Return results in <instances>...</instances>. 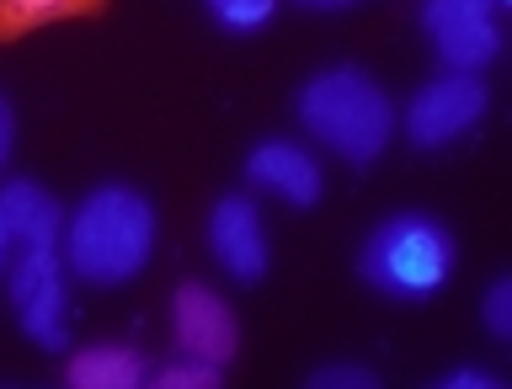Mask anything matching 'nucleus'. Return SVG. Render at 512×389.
Segmentation results:
<instances>
[{
    "instance_id": "obj_1",
    "label": "nucleus",
    "mask_w": 512,
    "mask_h": 389,
    "mask_svg": "<svg viewBox=\"0 0 512 389\" xmlns=\"http://www.w3.org/2000/svg\"><path fill=\"white\" fill-rule=\"evenodd\" d=\"M64 262L86 283H128L155 251V208L134 187H96L64 224Z\"/></svg>"
},
{
    "instance_id": "obj_2",
    "label": "nucleus",
    "mask_w": 512,
    "mask_h": 389,
    "mask_svg": "<svg viewBox=\"0 0 512 389\" xmlns=\"http://www.w3.org/2000/svg\"><path fill=\"white\" fill-rule=\"evenodd\" d=\"M299 123L310 128L320 144H331L336 155L368 166V160L390 144L395 112H390V96H384L363 70L336 64V70H320L315 80H304Z\"/></svg>"
},
{
    "instance_id": "obj_3",
    "label": "nucleus",
    "mask_w": 512,
    "mask_h": 389,
    "mask_svg": "<svg viewBox=\"0 0 512 389\" xmlns=\"http://www.w3.org/2000/svg\"><path fill=\"white\" fill-rule=\"evenodd\" d=\"M363 278L390 299H427L454 272V235L432 214H390L358 256Z\"/></svg>"
},
{
    "instance_id": "obj_4",
    "label": "nucleus",
    "mask_w": 512,
    "mask_h": 389,
    "mask_svg": "<svg viewBox=\"0 0 512 389\" xmlns=\"http://www.w3.org/2000/svg\"><path fill=\"white\" fill-rule=\"evenodd\" d=\"M11 304H16L22 331L43 352L70 347V326H64V246L59 240L22 246V256L11 262Z\"/></svg>"
},
{
    "instance_id": "obj_5",
    "label": "nucleus",
    "mask_w": 512,
    "mask_h": 389,
    "mask_svg": "<svg viewBox=\"0 0 512 389\" xmlns=\"http://www.w3.org/2000/svg\"><path fill=\"white\" fill-rule=\"evenodd\" d=\"M480 112H486V86L470 70H454L443 80H427L406 107V134L416 150H438V144L459 139Z\"/></svg>"
},
{
    "instance_id": "obj_6",
    "label": "nucleus",
    "mask_w": 512,
    "mask_h": 389,
    "mask_svg": "<svg viewBox=\"0 0 512 389\" xmlns=\"http://www.w3.org/2000/svg\"><path fill=\"white\" fill-rule=\"evenodd\" d=\"M422 22L438 43V54L448 59V70H486L502 48L496 32V0H427Z\"/></svg>"
},
{
    "instance_id": "obj_7",
    "label": "nucleus",
    "mask_w": 512,
    "mask_h": 389,
    "mask_svg": "<svg viewBox=\"0 0 512 389\" xmlns=\"http://www.w3.org/2000/svg\"><path fill=\"white\" fill-rule=\"evenodd\" d=\"M171 320H176V347H182L187 358H208L219 368L235 358L240 326H235L230 304H224L214 288L182 283V288H176V299H171Z\"/></svg>"
},
{
    "instance_id": "obj_8",
    "label": "nucleus",
    "mask_w": 512,
    "mask_h": 389,
    "mask_svg": "<svg viewBox=\"0 0 512 389\" xmlns=\"http://www.w3.org/2000/svg\"><path fill=\"white\" fill-rule=\"evenodd\" d=\"M208 246L224 262V272L240 283H256L267 272V230L251 198H219L208 214Z\"/></svg>"
},
{
    "instance_id": "obj_9",
    "label": "nucleus",
    "mask_w": 512,
    "mask_h": 389,
    "mask_svg": "<svg viewBox=\"0 0 512 389\" xmlns=\"http://www.w3.org/2000/svg\"><path fill=\"white\" fill-rule=\"evenodd\" d=\"M246 176L256 187H267V192H278V198L299 203V208L320 198V166L299 150V144H288V139L256 144L251 160H246Z\"/></svg>"
},
{
    "instance_id": "obj_10",
    "label": "nucleus",
    "mask_w": 512,
    "mask_h": 389,
    "mask_svg": "<svg viewBox=\"0 0 512 389\" xmlns=\"http://www.w3.org/2000/svg\"><path fill=\"white\" fill-rule=\"evenodd\" d=\"M0 214L11 224L16 246H38V240H64L59 203L48 198L38 182H6L0 187Z\"/></svg>"
},
{
    "instance_id": "obj_11",
    "label": "nucleus",
    "mask_w": 512,
    "mask_h": 389,
    "mask_svg": "<svg viewBox=\"0 0 512 389\" xmlns=\"http://www.w3.org/2000/svg\"><path fill=\"white\" fill-rule=\"evenodd\" d=\"M150 368H144V358L134 347H86L75 352L70 368H64V379H70L75 389H134Z\"/></svg>"
},
{
    "instance_id": "obj_12",
    "label": "nucleus",
    "mask_w": 512,
    "mask_h": 389,
    "mask_svg": "<svg viewBox=\"0 0 512 389\" xmlns=\"http://www.w3.org/2000/svg\"><path fill=\"white\" fill-rule=\"evenodd\" d=\"M107 0H0V43L22 38L32 27L64 22V16H96Z\"/></svg>"
},
{
    "instance_id": "obj_13",
    "label": "nucleus",
    "mask_w": 512,
    "mask_h": 389,
    "mask_svg": "<svg viewBox=\"0 0 512 389\" xmlns=\"http://www.w3.org/2000/svg\"><path fill=\"white\" fill-rule=\"evenodd\" d=\"M160 389H214L219 384V363H208V358H187L182 352V363H166L155 374Z\"/></svg>"
},
{
    "instance_id": "obj_14",
    "label": "nucleus",
    "mask_w": 512,
    "mask_h": 389,
    "mask_svg": "<svg viewBox=\"0 0 512 389\" xmlns=\"http://www.w3.org/2000/svg\"><path fill=\"white\" fill-rule=\"evenodd\" d=\"M214 16L224 27H235V32H251V27H262L272 16V0H219Z\"/></svg>"
},
{
    "instance_id": "obj_15",
    "label": "nucleus",
    "mask_w": 512,
    "mask_h": 389,
    "mask_svg": "<svg viewBox=\"0 0 512 389\" xmlns=\"http://www.w3.org/2000/svg\"><path fill=\"white\" fill-rule=\"evenodd\" d=\"M486 326H491V336H512V283L507 278H496L491 283V294H486Z\"/></svg>"
},
{
    "instance_id": "obj_16",
    "label": "nucleus",
    "mask_w": 512,
    "mask_h": 389,
    "mask_svg": "<svg viewBox=\"0 0 512 389\" xmlns=\"http://www.w3.org/2000/svg\"><path fill=\"white\" fill-rule=\"evenodd\" d=\"M310 384L315 389H374V374H368V368H352V363H331V368H315Z\"/></svg>"
},
{
    "instance_id": "obj_17",
    "label": "nucleus",
    "mask_w": 512,
    "mask_h": 389,
    "mask_svg": "<svg viewBox=\"0 0 512 389\" xmlns=\"http://www.w3.org/2000/svg\"><path fill=\"white\" fill-rule=\"evenodd\" d=\"M502 379L486 374V368H454V374H443V389H496Z\"/></svg>"
},
{
    "instance_id": "obj_18",
    "label": "nucleus",
    "mask_w": 512,
    "mask_h": 389,
    "mask_svg": "<svg viewBox=\"0 0 512 389\" xmlns=\"http://www.w3.org/2000/svg\"><path fill=\"white\" fill-rule=\"evenodd\" d=\"M11 134H16V123H11V107L0 102V166H6V155H11Z\"/></svg>"
},
{
    "instance_id": "obj_19",
    "label": "nucleus",
    "mask_w": 512,
    "mask_h": 389,
    "mask_svg": "<svg viewBox=\"0 0 512 389\" xmlns=\"http://www.w3.org/2000/svg\"><path fill=\"white\" fill-rule=\"evenodd\" d=\"M11 246H16V240H11V224H6V214H0V272H6V256H11Z\"/></svg>"
},
{
    "instance_id": "obj_20",
    "label": "nucleus",
    "mask_w": 512,
    "mask_h": 389,
    "mask_svg": "<svg viewBox=\"0 0 512 389\" xmlns=\"http://www.w3.org/2000/svg\"><path fill=\"white\" fill-rule=\"evenodd\" d=\"M299 6H310V11H342V6H352V0H299Z\"/></svg>"
},
{
    "instance_id": "obj_21",
    "label": "nucleus",
    "mask_w": 512,
    "mask_h": 389,
    "mask_svg": "<svg viewBox=\"0 0 512 389\" xmlns=\"http://www.w3.org/2000/svg\"><path fill=\"white\" fill-rule=\"evenodd\" d=\"M208 6H219V0H208Z\"/></svg>"
}]
</instances>
